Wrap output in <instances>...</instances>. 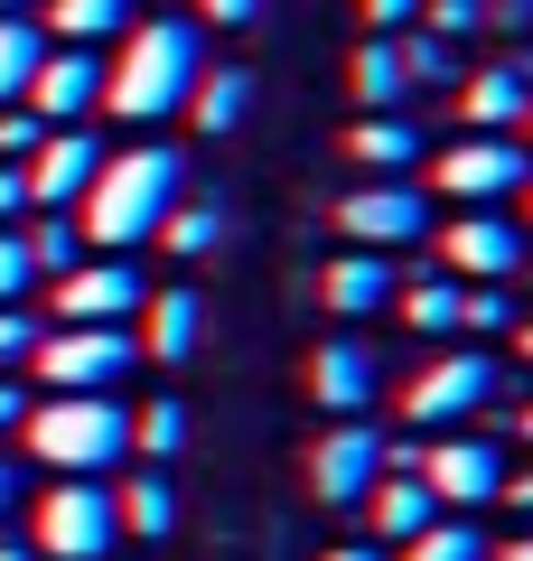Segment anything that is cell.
Listing matches in <instances>:
<instances>
[{"label": "cell", "instance_id": "obj_21", "mask_svg": "<svg viewBox=\"0 0 533 561\" xmlns=\"http://www.w3.org/2000/svg\"><path fill=\"white\" fill-rule=\"evenodd\" d=\"M132 28V0H47V38L57 47H103Z\"/></svg>", "mask_w": 533, "mask_h": 561}, {"label": "cell", "instance_id": "obj_14", "mask_svg": "<svg viewBox=\"0 0 533 561\" xmlns=\"http://www.w3.org/2000/svg\"><path fill=\"white\" fill-rule=\"evenodd\" d=\"M94 103H103V57L94 47H47L38 76H29V113L66 131V122H84Z\"/></svg>", "mask_w": 533, "mask_h": 561}, {"label": "cell", "instance_id": "obj_27", "mask_svg": "<svg viewBox=\"0 0 533 561\" xmlns=\"http://www.w3.org/2000/svg\"><path fill=\"white\" fill-rule=\"evenodd\" d=\"M394 561H487V534L477 524H421Z\"/></svg>", "mask_w": 533, "mask_h": 561}, {"label": "cell", "instance_id": "obj_29", "mask_svg": "<svg viewBox=\"0 0 533 561\" xmlns=\"http://www.w3.org/2000/svg\"><path fill=\"white\" fill-rule=\"evenodd\" d=\"M132 449H150V459H178V449H188V412H178V402H150V412H132Z\"/></svg>", "mask_w": 533, "mask_h": 561}, {"label": "cell", "instance_id": "obj_39", "mask_svg": "<svg viewBox=\"0 0 533 561\" xmlns=\"http://www.w3.org/2000/svg\"><path fill=\"white\" fill-rule=\"evenodd\" d=\"M487 28H533V0H487Z\"/></svg>", "mask_w": 533, "mask_h": 561}, {"label": "cell", "instance_id": "obj_11", "mask_svg": "<svg viewBox=\"0 0 533 561\" xmlns=\"http://www.w3.org/2000/svg\"><path fill=\"white\" fill-rule=\"evenodd\" d=\"M94 169H103V140H94V131H76V122H66V131H47L38 150L20 160L29 206H76L84 187H94Z\"/></svg>", "mask_w": 533, "mask_h": 561}, {"label": "cell", "instance_id": "obj_44", "mask_svg": "<svg viewBox=\"0 0 533 561\" xmlns=\"http://www.w3.org/2000/svg\"><path fill=\"white\" fill-rule=\"evenodd\" d=\"M487 561H533V534H524V542H506V552H487Z\"/></svg>", "mask_w": 533, "mask_h": 561}, {"label": "cell", "instance_id": "obj_46", "mask_svg": "<svg viewBox=\"0 0 533 561\" xmlns=\"http://www.w3.org/2000/svg\"><path fill=\"white\" fill-rule=\"evenodd\" d=\"M514 346H524V365H533V319H514Z\"/></svg>", "mask_w": 533, "mask_h": 561}, {"label": "cell", "instance_id": "obj_28", "mask_svg": "<svg viewBox=\"0 0 533 561\" xmlns=\"http://www.w3.org/2000/svg\"><path fill=\"white\" fill-rule=\"evenodd\" d=\"M20 243H29V262H38V272H76V262H84V234H76V216H38Z\"/></svg>", "mask_w": 533, "mask_h": 561}, {"label": "cell", "instance_id": "obj_9", "mask_svg": "<svg viewBox=\"0 0 533 561\" xmlns=\"http://www.w3.org/2000/svg\"><path fill=\"white\" fill-rule=\"evenodd\" d=\"M384 449L394 440H384L375 421H337L328 440L309 449V496L318 505H365V486L384 478Z\"/></svg>", "mask_w": 533, "mask_h": 561}, {"label": "cell", "instance_id": "obj_34", "mask_svg": "<svg viewBox=\"0 0 533 561\" xmlns=\"http://www.w3.org/2000/svg\"><path fill=\"white\" fill-rule=\"evenodd\" d=\"M29 356H38V319H29V309H0V375L29 365Z\"/></svg>", "mask_w": 533, "mask_h": 561}, {"label": "cell", "instance_id": "obj_12", "mask_svg": "<svg viewBox=\"0 0 533 561\" xmlns=\"http://www.w3.org/2000/svg\"><path fill=\"white\" fill-rule=\"evenodd\" d=\"M140 309V280H132V262H76V272H57V319L66 328H122Z\"/></svg>", "mask_w": 533, "mask_h": 561}, {"label": "cell", "instance_id": "obj_36", "mask_svg": "<svg viewBox=\"0 0 533 561\" xmlns=\"http://www.w3.org/2000/svg\"><path fill=\"white\" fill-rule=\"evenodd\" d=\"M365 20H375V38H394V28L421 20V0H365Z\"/></svg>", "mask_w": 533, "mask_h": 561}, {"label": "cell", "instance_id": "obj_18", "mask_svg": "<svg viewBox=\"0 0 533 561\" xmlns=\"http://www.w3.org/2000/svg\"><path fill=\"white\" fill-rule=\"evenodd\" d=\"M365 515H375V534H384V542H412L421 524H440V496L412 478V468H384V478L365 486Z\"/></svg>", "mask_w": 533, "mask_h": 561}, {"label": "cell", "instance_id": "obj_47", "mask_svg": "<svg viewBox=\"0 0 533 561\" xmlns=\"http://www.w3.org/2000/svg\"><path fill=\"white\" fill-rule=\"evenodd\" d=\"M514 431H524V440H533V402H524V412H514Z\"/></svg>", "mask_w": 533, "mask_h": 561}, {"label": "cell", "instance_id": "obj_3", "mask_svg": "<svg viewBox=\"0 0 533 561\" xmlns=\"http://www.w3.org/2000/svg\"><path fill=\"white\" fill-rule=\"evenodd\" d=\"M20 431H29V449H38L47 468H66V478H103L113 459H132V412H122L113 393H57V402H38Z\"/></svg>", "mask_w": 533, "mask_h": 561}, {"label": "cell", "instance_id": "obj_20", "mask_svg": "<svg viewBox=\"0 0 533 561\" xmlns=\"http://www.w3.org/2000/svg\"><path fill=\"white\" fill-rule=\"evenodd\" d=\"M243 113H253V76L243 66H206L197 94H188V122L197 131H243Z\"/></svg>", "mask_w": 533, "mask_h": 561}, {"label": "cell", "instance_id": "obj_35", "mask_svg": "<svg viewBox=\"0 0 533 561\" xmlns=\"http://www.w3.org/2000/svg\"><path fill=\"white\" fill-rule=\"evenodd\" d=\"M38 140H47V122H38V113H0V160H10V169H20Z\"/></svg>", "mask_w": 533, "mask_h": 561}, {"label": "cell", "instance_id": "obj_17", "mask_svg": "<svg viewBox=\"0 0 533 561\" xmlns=\"http://www.w3.org/2000/svg\"><path fill=\"white\" fill-rule=\"evenodd\" d=\"M394 253H365V243H355L347 262H328V280H318V300L337 309V319H375V309H394Z\"/></svg>", "mask_w": 533, "mask_h": 561}, {"label": "cell", "instance_id": "obj_30", "mask_svg": "<svg viewBox=\"0 0 533 561\" xmlns=\"http://www.w3.org/2000/svg\"><path fill=\"white\" fill-rule=\"evenodd\" d=\"M402 76L412 84H458V47L431 38V28H412V38H402Z\"/></svg>", "mask_w": 533, "mask_h": 561}, {"label": "cell", "instance_id": "obj_32", "mask_svg": "<svg viewBox=\"0 0 533 561\" xmlns=\"http://www.w3.org/2000/svg\"><path fill=\"white\" fill-rule=\"evenodd\" d=\"M421 28H431V38H477V28H487V0H421Z\"/></svg>", "mask_w": 533, "mask_h": 561}, {"label": "cell", "instance_id": "obj_15", "mask_svg": "<svg viewBox=\"0 0 533 561\" xmlns=\"http://www.w3.org/2000/svg\"><path fill=\"white\" fill-rule=\"evenodd\" d=\"M309 402H328V412H365V402H375V346L365 337H328L309 356Z\"/></svg>", "mask_w": 533, "mask_h": 561}, {"label": "cell", "instance_id": "obj_25", "mask_svg": "<svg viewBox=\"0 0 533 561\" xmlns=\"http://www.w3.org/2000/svg\"><path fill=\"white\" fill-rule=\"evenodd\" d=\"M113 515H122V534H150V542H159V534L178 524V486L150 468V478H132V486L113 496Z\"/></svg>", "mask_w": 533, "mask_h": 561}, {"label": "cell", "instance_id": "obj_19", "mask_svg": "<svg viewBox=\"0 0 533 561\" xmlns=\"http://www.w3.org/2000/svg\"><path fill=\"white\" fill-rule=\"evenodd\" d=\"M197 337H206L197 290H159V300H150V337H140V346H150L159 365H188V356H197Z\"/></svg>", "mask_w": 533, "mask_h": 561}, {"label": "cell", "instance_id": "obj_42", "mask_svg": "<svg viewBox=\"0 0 533 561\" xmlns=\"http://www.w3.org/2000/svg\"><path fill=\"white\" fill-rule=\"evenodd\" d=\"M318 561H394L384 542H337V552H318Z\"/></svg>", "mask_w": 533, "mask_h": 561}, {"label": "cell", "instance_id": "obj_48", "mask_svg": "<svg viewBox=\"0 0 533 561\" xmlns=\"http://www.w3.org/2000/svg\"><path fill=\"white\" fill-rule=\"evenodd\" d=\"M0 10H20V20H29V0H0Z\"/></svg>", "mask_w": 533, "mask_h": 561}, {"label": "cell", "instance_id": "obj_13", "mask_svg": "<svg viewBox=\"0 0 533 561\" xmlns=\"http://www.w3.org/2000/svg\"><path fill=\"white\" fill-rule=\"evenodd\" d=\"M440 262H450L458 280H506V272H524V234H514L496 206H468L458 225H440Z\"/></svg>", "mask_w": 533, "mask_h": 561}, {"label": "cell", "instance_id": "obj_5", "mask_svg": "<svg viewBox=\"0 0 533 561\" xmlns=\"http://www.w3.org/2000/svg\"><path fill=\"white\" fill-rule=\"evenodd\" d=\"M122 542V515H113V486L103 478H66L57 496L38 505V552L57 561H103Z\"/></svg>", "mask_w": 533, "mask_h": 561}, {"label": "cell", "instance_id": "obj_2", "mask_svg": "<svg viewBox=\"0 0 533 561\" xmlns=\"http://www.w3.org/2000/svg\"><path fill=\"white\" fill-rule=\"evenodd\" d=\"M188 197V169H178V150H113V160L94 169V187L76 197V234L103 243V253H122V243L159 234V216Z\"/></svg>", "mask_w": 533, "mask_h": 561}, {"label": "cell", "instance_id": "obj_16", "mask_svg": "<svg viewBox=\"0 0 533 561\" xmlns=\"http://www.w3.org/2000/svg\"><path fill=\"white\" fill-rule=\"evenodd\" d=\"M458 113L477 122V131H506V122L533 113V57H506V66H477V76H458Z\"/></svg>", "mask_w": 533, "mask_h": 561}, {"label": "cell", "instance_id": "obj_33", "mask_svg": "<svg viewBox=\"0 0 533 561\" xmlns=\"http://www.w3.org/2000/svg\"><path fill=\"white\" fill-rule=\"evenodd\" d=\"M29 280H38V262H29L20 225H0V309H20V300H29Z\"/></svg>", "mask_w": 533, "mask_h": 561}, {"label": "cell", "instance_id": "obj_38", "mask_svg": "<svg viewBox=\"0 0 533 561\" xmlns=\"http://www.w3.org/2000/svg\"><path fill=\"white\" fill-rule=\"evenodd\" d=\"M197 10H206L216 28H253V20H262V0H197Z\"/></svg>", "mask_w": 533, "mask_h": 561}, {"label": "cell", "instance_id": "obj_45", "mask_svg": "<svg viewBox=\"0 0 533 561\" xmlns=\"http://www.w3.org/2000/svg\"><path fill=\"white\" fill-rule=\"evenodd\" d=\"M0 561H38V552H29V542H10V534H0Z\"/></svg>", "mask_w": 533, "mask_h": 561}, {"label": "cell", "instance_id": "obj_31", "mask_svg": "<svg viewBox=\"0 0 533 561\" xmlns=\"http://www.w3.org/2000/svg\"><path fill=\"white\" fill-rule=\"evenodd\" d=\"M159 234H169V253H216L225 216H216V206H169V216H159Z\"/></svg>", "mask_w": 533, "mask_h": 561}, {"label": "cell", "instance_id": "obj_49", "mask_svg": "<svg viewBox=\"0 0 533 561\" xmlns=\"http://www.w3.org/2000/svg\"><path fill=\"white\" fill-rule=\"evenodd\" d=\"M524 206H533V179H524Z\"/></svg>", "mask_w": 533, "mask_h": 561}, {"label": "cell", "instance_id": "obj_1", "mask_svg": "<svg viewBox=\"0 0 533 561\" xmlns=\"http://www.w3.org/2000/svg\"><path fill=\"white\" fill-rule=\"evenodd\" d=\"M197 76H206V28L197 20H140L122 38V66H103V113L169 122V113H188Z\"/></svg>", "mask_w": 533, "mask_h": 561}, {"label": "cell", "instance_id": "obj_10", "mask_svg": "<svg viewBox=\"0 0 533 561\" xmlns=\"http://www.w3.org/2000/svg\"><path fill=\"white\" fill-rule=\"evenodd\" d=\"M337 225H347L365 253H402V243L431 234V197H421L412 179H375V187H355V197L337 206Z\"/></svg>", "mask_w": 533, "mask_h": 561}, {"label": "cell", "instance_id": "obj_26", "mask_svg": "<svg viewBox=\"0 0 533 561\" xmlns=\"http://www.w3.org/2000/svg\"><path fill=\"white\" fill-rule=\"evenodd\" d=\"M394 300H402V319H412L421 337H458V280H412Z\"/></svg>", "mask_w": 533, "mask_h": 561}, {"label": "cell", "instance_id": "obj_24", "mask_svg": "<svg viewBox=\"0 0 533 561\" xmlns=\"http://www.w3.org/2000/svg\"><path fill=\"white\" fill-rule=\"evenodd\" d=\"M402 94H412V76H402V47H394V38H365V47H355V103L394 113Z\"/></svg>", "mask_w": 533, "mask_h": 561}, {"label": "cell", "instance_id": "obj_40", "mask_svg": "<svg viewBox=\"0 0 533 561\" xmlns=\"http://www.w3.org/2000/svg\"><path fill=\"white\" fill-rule=\"evenodd\" d=\"M496 496H506L514 515H533V468H506V486H496Z\"/></svg>", "mask_w": 533, "mask_h": 561}, {"label": "cell", "instance_id": "obj_50", "mask_svg": "<svg viewBox=\"0 0 533 561\" xmlns=\"http://www.w3.org/2000/svg\"><path fill=\"white\" fill-rule=\"evenodd\" d=\"M524 122H533V113H524Z\"/></svg>", "mask_w": 533, "mask_h": 561}, {"label": "cell", "instance_id": "obj_4", "mask_svg": "<svg viewBox=\"0 0 533 561\" xmlns=\"http://www.w3.org/2000/svg\"><path fill=\"white\" fill-rule=\"evenodd\" d=\"M506 393V375H496V356H477V346H458V356L421 365L412 393H402V421H421V431H468L487 402Z\"/></svg>", "mask_w": 533, "mask_h": 561}, {"label": "cell", "instance_id": "obj_6", "mask_svg": "<svg viewBox=\"0 0 533 561\" xmlns=\"http://www.w3.org/2000/svg\"><path fill=\"white\" fill-rule=\"evenodd\" d=\"M412 478L431 486L440 505H496V486H506V449L477 440V431H440V440L412 449Z\"/></svg>", "mask_w": 533, "mask_h": 561}, {"label": "cell", "instance_id": "obj_23", "mask_svg": "<svg viewBox=\"0 0 533 561\" xmlns=\"http://www.w3.org/2000/svg\"><path fill=\"white\" fill-rule=\"evenodd\" d=\"M38 57H47V28L20 20V10H0V103H20V94H29Z\"/></svg>", "mask_w": 533, "mask_h": 561}, {"label": "cell", "instance_id": "obj_8", "mask_svg": "<svg viewBox=\"0 0 533 561\" xmlns=\"http://www.w3.org/2000/svg\"><path fill=\"white\" fill-rule=\"evenodd\" d=\"M132 356L140 346L122 337V328H57V337H38V375L57 383V393H113L122 375H132Z\"/></svg>", "mask_w": 533, "mask_h": 561}, {"label": "cell", "instance_id": "obj_41", "mask_svg": "<svg viewBox=\"0 0 533 561\" xmlns=\"http://www.w3.org/2000/svg\"><path fill=\"white\" fill-rule=\"evenodd\" d=\"M20 421H29V393H20L10 375H0V431H20Z\"/></svg>", "mask_w": 533, "mask_h": 561}, {"label": "cell", "instance_id": "obj_37", "mask_svg": "<svg viewBox=\"0 0 533 561\" xmlns=\"http://www.w3.org/2000/svg\"><path fill=\"white\" fill-rule=\"evenodd\" d=\"M20 216H29V179L0 160V225H20Z\"/></svg>", "mask_w": 533, "mask_h": 561}, {"label": "cell", "instance_id": "obj_43", "mask_svg": "<svg viewBox=\"0 0 533 561\" xmlns=\"http://www.w3.org/2000/svg\"><path fill=\"white\" fill-rule=\"evenodd\" d=\"M10 515H20V468L0 459V524H10Z\"/></svg>", "mask_w": 533, "mask_h": 561}, {"label": "cell", "instance_id": "obj_7", "mask_svg": "<svg viewBox=\"0 0 533 561\" xmlns=\"http://www.w3.org/2000/svg\"><path fill=\"white\" fill-rule=\"evenodd\" d=\"M431 179L450 187L458 206H496V197H514V187L533 179V160H524V140H506V131H468V140H450L431 160Z\"/></svg>", "mask_w": 533, "mask_h": 561}, {"label": "cell", "instance_id": "obj_22", "mask_svg": "<svg viewBox=\"0 0 533 561\" xmlns=\"http://www.w3.org/2000/svg\"><path fill=\"white\" fill-rule=\"evenodd\" d=\"M347 150H355L365 169H375V179H402V169L421 160V131H412L402 113H365V122H355V140H347Z\"/></svg>", "mask_w": 533, "mask_h": 561}]
</instances>
